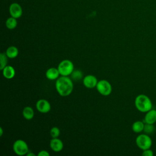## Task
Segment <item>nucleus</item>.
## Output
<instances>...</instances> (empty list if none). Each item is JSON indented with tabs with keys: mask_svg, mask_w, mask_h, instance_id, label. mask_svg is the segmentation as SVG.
<instances>
[{
	"mask_svg": "<svg viewBox=\"0 0 156 156\" xmlns=\"http://www.w3.org/2000/svg\"><path fill=\"white\" fill-rule=\"evenodd\" d=\"M16 18H15L13 17H10L6 21H5V26L9 29H15L17 26V21L16 20Z\"/></svg>",
	"mask_w": 156,
	"mask_h": 156,
	"instance_id": "f3484780",
	"label": "nucleus"
},
{
	"mask_svg": "<svg viewBox=\"0 0 156 156\" xmlns=\"http://www.w3.org/2000/svg\"><path fill=\"white\" fill-rule=\"evenodd\" d=\"M8 57L7 56L5 52H1L0 54V69L2 70L4 67L7 66V58Z\"/></svg>",
	"mask_w": 156,
	"mask_h": 156,
	"instance_id": "a211bd4d",
	"label": "nucleus"
},
{
	"mask_svg": "<svg viewBox=\"0 0 156 156\" xmlns=\"http://www.w3.org/2000/svg\"><path fill=\"white\" fill-rule=\"evenodd\" d=\"M98 81L97 78L91 74L87 75L83 78V84L87 88H93L96 87Z\"/></svg>",
	"mask_w": 156,
	"mask_h": 156,
	"instance_id": "6e6552de",
	"label": "nucleus"
},
{
	"mask_svg": "<svg viewBox=\"0 0 156 156\" xmlns=\"http://www.w3.org/2000/svg\"><path fill=\"white\" fill-rule=\"evenodd\" d=\"M72 79L74 80H79L83 77V73L80 70H74L70 75Z\"/></svg>",
	"mask_w": 156,
	"mask_h": 156,
	"instance_id": "6ab92c4d",
	"label": "nucleus"
},
{
	"mask_svg": "<svg viewBox=\"0 0 156 156\" xmlns=\"http://www.w3.org/2000/svg\"><path fill=\"white\" fill-rule=\"evenodd\" d=\"M19 51L18 48L16 46H11L7 48L5 51V54L8 58H16L18 55Z\"/></svg>",
	"mask_w": 156,
	"mask_h": 156,
	"instance_id": "dca6fc26",
	"label": "nucleus"
},
{
	"mask_svg": "<svg viewBox=\"0 0 156 156\" xmlns=\"http://www.w3.org/2000/svg\"><path fill=\"white\" fill-rule=\"evenodd\" d=\"M2 133H3V130H2V128L1 127H0V136H2Z\"/></svg>",
	"mask_w": 156,
	"mask_h": 156,
	"instance_id": "393cba45",
	"label": "nucleus"
},
{
	"mask_svg": "<svg viewBox=\"0 0 156 156\" xmlns=\"http://www.w3.org/2000/svg\"><path fill=\"white\" fill-rule=\"evenodd\" d=\"M136 108L142 113H146L152 108V102L151 99L146 94H140L138 95L134 101Z\"/></svg>",
	"mask_w": 156,
	"mask_h": 156,
	"instance_id": "f03ea898",
	"label": "nucleus"
},
{
	"mask_svg": "<svg viewBox=\"0 0 156 156\" xmlns=\"http://www.w3.org/2000/svg\"><path fill=\"white\" fill-rule=\"evenodd\" d=\"M96 88L98 91L102 96H108L112 91V87L110 83L107 80L98 81Z\"/></svg>",
	"mask_w": 156,
	"mask_h": 156,
	"instance_id": "423d86ee",
	"label": "nucleus"
},
{
	"mask_svg": "<svg viewBox=\"0 0 156 156\" xmlns=\"http://www.w3.org/2000/svg\"><path fill=\"white\" fill-rule=\"evenodd\" d=\"M143 122L146 124H154L156 122V110L151 109L146 113Z\"/></svg>",
	"mask_w": 156,
	"mask_h": 156,
	"instance_id": "9b49d317",
	"label": "nucleus"
},
{
	"mask_svg": "<svg viewBox=\"0 0 156 156\" xmlns=\"http://www.w3.org/2000/svg\"><path fill=\"white\" fill-rule=\"evenodd\" d=\"M57 68L61 76H70L74 71V66L71 60L65 59L59 63Z\"/></svg>",
	"mask_w": 156,
	"mask_h": 156,
	"instance_id": "20e7f679",
	"label": "nucleus"
},
{
	"mask_svg": "<svg viewBox=\"0 0 156 156\" xmlns=\"http://www.w3.org/2000/svg\"><path fill=\"white\" fill-rule=\"evenodd\" d=\"M153 155H154V152L152 151V149H151V148L145 149L143 151V152H142L143 156H152Z\"/></svg>",
	"mask_w": 156,
	"mask_h": 156,
	"instance_id": "4be33fe9",
	"label": "nucleus"
},
{
	"mask_svg": "<svg viewBox=\"0 0 156 156\" xmlns=\"http://www.w3.org/2000/svg\"><path fill=\"white\" fill-rule=\"evenodd\" d=\"M49 146L51 149L55 152L61 151L63 148V143L62 141L58 138H52L50 141Z\"/></svg>",
	"mask_w": 156,
	"mask_h": 156,
	"instance_id": "9d476101",
	"label": "nucleus"
},
{
	"mask_svg": "<svg viewBox=\"0 0 156 156\" xmlns=\"http://www.w3.org/2000/svg\"><path fill=\"white\" fill-rule=\"evenodd\" d=\"M55 89L62 96H69L73 90L74 85L73 80L68 76L59 77L55 82Z\"/></svg>",
	"mask_w": 156,
	"mask_h": 156,
	"instance_id": "f257e3e1",
	"label": "nucleus"
},
{
	"mask_svg": "<svg viewBox=\"0 0 156 156\" xmlns=\"http://www.w3.org/2000/svg\"><path fill=\"white\" fill-rule=\"evenodd\" d=\"M26 155H27V156H35V154L34 153L32 152H28L27 154H26Z\"/></svg>",
	"mask_w": 156,
	"mask_h": 156,
	"instance_id": "b1692460",
	"label": "nucleus"
},
{
	"mask_svg": "<svg viewBox=\"0 0 156 156\" xmlns=\"http://www.w3.org/2000/svg\"><path fill=\"white\" fill-rule=\"evenodd\" d=\"M60 134V130L57 127H52L50 130V135L52 138H58Z\"/></svg>",
	"mask_w": 156,
	"mask_h": 156,
	"instance_id": "412c9836",
	"label": "nucleus"
},
{
	"mask_svg": "<svg viewBox=\"0 0 156 156\" xmlns=\"http://www.w3.org/2000/svg\"><path fill=\"white\" fill-rule=\"evenodd\" d=\"M12 147L13 152L20 156L26 155L29 152L27 144L25 141L21 139L16 140L13 143Z\"/></svg>",
	"mask_w": 156,
	"mask_h": 156,
	"instance_id": "39448f33",
	"label": "nucleus"
},
{
	"mask_svg": "<svg viewBox=\"0 0 156 156\" xmlns=\"http://www.w3.org/2000/svg\"><path fill=\"white\" fill-rule=\"evenodd\" d=\"M135 143L138 148L144 151L151 147L152 141L151 138L146 133H141L138 135L135 140Z\"/></svg>",
	"mask_w": 156,
	"mask_h": 156,
	"instance_id": "7ed1b4c3",
	"label": "nucleus"
},
{
	"mask_svg": "<svg viewBox=\"0 0 156 156\" xmlns=\"http://www.w3.org/2000/svg\"><path fill=\"white\" fill-rule=\"evenodd\" d=\"M2 71L3 76L7 79H11L13 78L15 75V68L10 65H7Z\"/></svg>",
	"mask_w": 156,
	"mask_h": 156,
	"instance_id": "ddd939ff",
	"label": "nucleus"
},
{
	"mask_svg": "<svg viewBox=\"0 0 156 156\" xmlns=\"http://www.w3.org/2000/svg\"><path fill=\"white\" fill-rule=\"evenodd\" d=\"M45 75L48 79L50 80H57L60 74L57 68L51 67L47 69Z\"/></svg>",
	"mask_w": 156,
	"mask_h": 156,
	"instance_id": "f8f14e48",
	"label": "nucleus"
},
{
	"mask_svg": "<svg viewBox=\"0 0 156 156\" xmlns=\"http://www.w3.org/2000/svg\"><path fill=\"white\" fill-rule=\"evenodd\" d=\"M145 123L141 121H136L132 124V129L133 132L136 133H140L142 132L144 130Z\"/></svg>",
	"mask_w": 156,
	"mask_h": 156,
	"instance_id": "2eb2a0df",
	"label": "nucleus"
},
{
	"mask_svg": "<svg viewBox=\"0 0 156 156\" xmlns=\"http://www.w3.org/2000/svg\"><path fill=\"white\" fill-rule=\"evenodd\" d=\"M22 113L24 118L27 120H30L34 116V111L33 108L29 106L25 107L23 110Z\"/></svg>",
	"mask_w": 156,
	"mask_h": 156,
	"instance_id": "4468645a",
	"label": "nucleus"
},
{
	"mask_svg": "<svg viewBox=\"0 0 156 156\" xmlns=\"http://www.w3.org/2000/svg\"><path fill=\"white\" fill-rule=\"evenodd\" d=\"M36 108L39 112L41 113H46L51 110V107L48 101L44 99H41L37 102Z\"/></svg>",
	"mask_w": 156,
	"mask_h": 156,
	"instance_id": "0eeeda50",
	"label": "nucleus"
},
{
	"mask_svg": "<svg viewBox=\"0 0 156 156\" xmlns=\"http://www.w3.org/2000/svg\"><path fill=\"white\" fill-rule=\"evenodd\" d=\"M49 155H50V154L46 150L40 151L37 154L38 156H49Z\"/></svg>",
	"mask_w": 156,
	"mask_h": 156,
	"instance_id": "5701e85b",
	"label": "nucleus"
},
{
	"mask_svg": "<svg viewBox=\"0 0 156 156\" xmlns=\"http://www.w3.org/2000/svg\"><path fill=\"white\" fill-rule=\"evenodd\" d=\"M9 12L11 16L15 18L21 17L23 13L21 7L18 3H12L9 7Z\"/></svg>",
	"mask_w": 156,
	"mask_h": 156,
	"instance_id": "1a4fd4ad",
	"label": "nucleus"
},
{
	"mask_svg": "<svg viewBox=\"0 0 156 156\" xmlns=\"http://www.w3.org/2000/svg\"><path fill=\"white\" fill-rule=\"evenodd\" d=\"M154 130H155V127L154 126V124L145 123L144 130H143L145 133L149 135V134L152 133L154 132Z\"/></svg>",
	"mask_w": 156,
	"mask_h": 156,
	"instance_id": "aec40b11",
	"label": "nucleus"
}]
</instances>
